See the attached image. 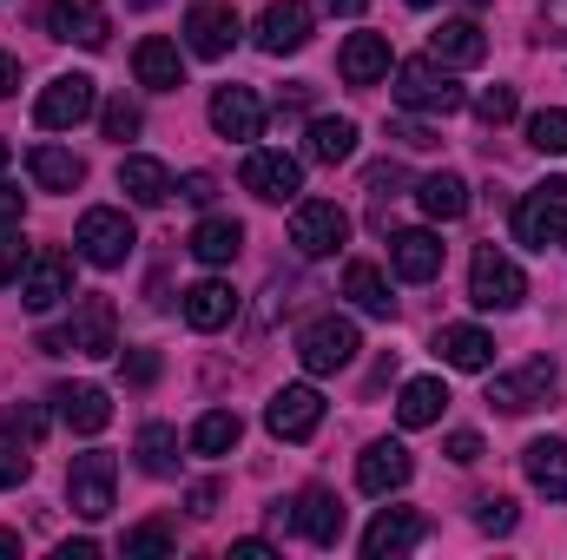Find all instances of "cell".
Wrapping results in <instances>:
<instances>
[{"label":"cell","instance_id":"6da1fadb","mask_svg":"<svg viewBox=\"0 0 567 560\" xmlns=\"http://www.w3.org/2000/svg\"><path fill=\"white\" fill-rule=\"evenodd\" d=\"M515 238H522L528 251H555V245H567V178L535 185V191L515 205Z\"/></svg>","mask_w":567,"mask_h":560},{"label":"cell","instance_id":"7a4b0ae2","mask_svg":"<svg viewBox=\"0 0 567 560\" xmlns=\"http://www.w3.org/2000/svg\"><path fill=\"white\" fill-rule=\"evenodd\" d=\"M357 350H363V336H357L350 317H317V323H303V336H297V363H303L310 376H337V370H350Z\"/></svg>","mask_w":567,"mask_h":560},{"label":"cell","instance_id":"3957f363","mask_svg":"<svg viewBox=\"0 0 567 560\" xmlns=\"http://www.w3.org/2000/svg\"><path fill=\"white\" fill-rule=\"evenodd\" d=\"M73 245H80V258L86 265H100V271H120L126 258H133V218L126 211H113V205H93L86 218H80V231H73Z\"/></svg>","mask_w":567,"mask_h":560},{"label":"cell","instance_id":"277c9868","mask_svg":"<svg viewBox=\"0 0 567 560\" xmlns=\"http://www.w3.org/2000/svg\"><path fill=\"white\" fill-rule=\"evenodd\" d=\"M290 245L297 258H330L337 245H350V211L337 198H303L290 218Z\"/></svg>","mask_w":567,"mask_h":560},{"label":"cell","instance_id":"5b68a950","mask_svg":"<svg viewBox=\"0 0 567 560\" xmlns=\"http://www.w3.org/2000/svg\"><path fill=\"white\" fill-rule=\"evenodd\" d=\"M113 475H120V462H113L106 448L73 455V468H66V495H73V515H80V521H106V515H113Z\"/></svg>","mask_w":567,"mask_h":560},{"label":"cell","instance_id":"8992f818","mask_svg":"<svg viewBox=\"0 0 567 560\" xmlns=\"http://www.w3.org/2000/svg\"><path fill=\"white\" fill-rule=\"evenodd\" d=\"M396 106H410V113H455L462 86L449 80L442 60H403L396 66Z\"/></svg>","mask_w":567,"mask_h":560},{"label":"cell","instance_id":"52a82bcc","mask_svg":"<svg viewBox=\"0 0 567 560\" xmlns=\"http://www.w3.org/2000/svg\"><path fill=\"white\" fill-rule=\"evenodd\" d=\"M522 297H528V278L515 271V258H502L495 245H482L475 265H468V303H482V310H515Z\"/></svg>","mask_w":567,"mask_h":560},{"label":"cell","instance_id":"ba28073f","mask_svg":"<svg viewBox=\"0 0 567 560\" xmlns=\"http://www.w3.org/2000/svg\"><path fill=\"white\" fill-rule=\"evenodd\" d=\"M93 106H100V86H93L86 73H60V80H47L33 120H40L47 133H73L80 120H93Z\"/></svg>","mask_w":567,"mask_h":560},{"label":"cell","instance_id":"9c48e42d","mask_svg":"<svg viewBox=\"0 0 567 560\" xmlns=\"http://www.w3.org/2000/svg\"><path fill=\"white\" fill-rule=\"evenodd\" d=\"M66 350H80V356H113L120 350V310H113V297H80L73 303V323H66Z\"/></svg>","mask_w":567,"mask_h":560},{"label":"cell","instance_id":"30bf717a","mask_svg":"<svg viewBox=\"0 0 567 560\" xmlns=\"http://www.w3.org/2000/svg\"><path fill=\"white\" fill-rule=\"evenodd\" d=\"M488 403H495L502 416H528V409L555 403V363L535 356V363H522L515 376H495V383H488Z\"/></svg>","mask_w":567,"mask_h":560},{"label":"cell","instance_id":"8fae6325","mask_svg":"<svg viewBox=\"0 0 567 560\" xmlns=\"http://www.w3.org/2000/svg\"><path fill=\"white\" fill-rule=\"evenodd\" d=\"M47 33H53V40H66V46L100 53V46H106V33H113V20H106V7H100V0H47Z\"/></svg>","mask_w":567,"mask_h":560},{"label":"cell","instance_id":"7c38bea8","mask_svg":"<svg viewBox=\"0 0 567 560\" xmlns=\"http://www.w3.org/2000/svg\"><path fill=\"white\" fill-rule=\"evenodd\" d=\"M60 297H73V258L47 245V251H33L27 271H20V303H27V310H53Z\"/></svg>","mask_w":567,"mask_h":560},{"label":"cell","instance_id":"4fadbf2b","mask_svg":"<svg viewBox=\"0 0 567 560\" xmlns=\"http://www.w3.org/2000/svg\"><path fill=\"white\" fill-rule=\"evenodd\" d=\"M317 422H323V396L310 390V383H290L271 396V409H265V428L278 435V442H310L317 435Z\"/></svg>","mask_w":567,"mask_h":560},{"label":"cell","instance_id":"5bb4252c","mask_svg":"<svg viewBox=\"0 0 567 560\" xmlns=\"http://www.w3.org/2000/svg\"><path fill=\"white\" fill-rule=\"evenodd\" d=\"M185 40H192L198 60H225V53L238 46V7H225V0H198V7L185 13Z\"/></svg>","mask_w":567,"mask_h":560},{"label":"cell","instance_id":"9a60e30c","mask_svg":"<svg viewBox=\"0 0 567 560\" xmlns=\"http://www.w3.org/2000/svg\"><path fill=\"white\" fill-rule=\"evenodd\" d=\"M245 191L265 198V205H290L303 191V165L290 152H251L245 158Z\"/></svg>","mask_w":567,"mask_h":560},{"label":"cell","instance_id":"2e32d148","mask_svg":"<svg viewBox=\"0 0 567 560\" xmlns=\"http://www.w3.org/2000/svg\"><path fill=\"white\" fill-rule=\"evenodd\" d=\"M410 475H416V462H410L403 442H370V448L357 455V488H363V495H396Z\"/></svg>","mask_w":567,"mask_h":560},{"label":"cell","instance_id":"e0dca14e","mask_svg":"<svg viewBox=\"0 0 567 560\" xmlns=\"http://www.w3.org/2000/svg\"><path fill=\"white\" fill-rule=\"evenodd\" d=\"M290 521H297V535L317 541V548H337V541H343V501H337L330 488H303L297 508H290Z\"/></svg>","mask_w":567,"mask_h":560},{"label":"cell","instance_id":"ac0fdd59","mask_svg":"<svg viewBox=\"0 0 567 560\" xmlns=\"http://www.w3.org/2000/svg\"><path fill=\"white\" fill-rule=\"evenodd\" d=\"M53 403H60V422H66L73 435H100V428L113 422V396H106L100 383H60Z\"/></svg>","mask_w":567,"mask_h":560},{"label":"cell","instance_id":"d6986e66","mask_svg":"<svg viewBox=\"0 0 567 560\" xmlns=\"http://www.w3.org/2000/svg\"><path fill=\"white\" fill-rule=\"evenodd\" d=\"M303 40H310V7H303V0H271V7L258 13V46H265V53L284 60V53H297Z\"/></svg>","mask_w":567,"mask_h":560},{"label":"cell","instance_id":"ffe728a7","mask_svg":"<svg viewBox=\"0 0 567 560\" xmlns=\"http://www.w3.org/2000/svg\"><path fill=\"white\" fill-rule=\"evenodd\" d=\"M416 541H423V515H410V508H383L363 528V554L370 560H396V554H410Z\"/></svg>","mask_w":567,"mask_h":560},{"label":"cell","instance_id":"44dd1931","mask_svg":"<svg viewBox=\"0 0 567 560\" xmlns=\"http://www.w3.org/2000/svg\"><path fill=\"white\" fill-rule=\"evenodd\" d=\"M212 126H218V139H258V126H265L258 93L251 86H218L212 93Z\"/></svg>","mask_w":567,"mask_h":560},{"label":"cell","instance_id":"7402d4cb","mask_svg":"<svg viewBox=\"0 0 567 560\" xmlns=\"http://www.w3.org/2000/svg\"><path fill=\"white\" fill-rule=\"evenodd\" d=\"M133 73H140V86H152V93H178L185 86V60H178V46L165 33H145L140 46H133Z\"/></svg>","mask_w":567,"mask_h":560},{"label":"cell","instance_id":"603a6c76","mask_svg":"<svg viewBox=\"0 0 567 560\" xmlns=\"http://www.w3.org/2000/svg\"><path fill=\"white\" fill-rule=\"evenodd\" d=\"M429 60H442L449 73H455V66H482V60H488V40H482L475 20H442V27L429 33Z\"/></svg>","mask_w":567,"mask_h":560},{"label":"cell","instance_id":"cb8c5ba5","mask_svg":"<svg viewBox=\"0 0 567 560\" xmlns=\"http://www.w3.org/2000/svg\"><path fill=\"white\" fill-rule=\"evenodd\" d=\"M337 73H343V86H377L390 73V40L383 33H350L343 53H337Z\"/></svg>","mask_w":567,"mask_h":560},{"label":"cell","instance_id":"d4e9b609","mask_svg":"<svg viewBox=\"0 0 567 560\" xmlns=\"http://www.w3.org/2000/svg\"><path fill=\"white\" fill-rule=\"evenodd\" d=\"M435 356H442L449 370H488V363H495V336L475 330V323H442V330H435Z\"/></svg>","mask_w":567,"mask_h":560},{"label":"cell","instance_id":"484cf974","mask_svg":"<svg viewBox=\"0 0 567 560\" xmlns=\"http://www.w3.org/2000/svg\"><path fill=\"white\" fill-rule=\"evenodd\" d=\"M390 271L410 278V283H429L442 271V238L435 231H396L390 238Z\"/></svg>","mask_w":567,"mask_h":560},{"label":"cell","instance_id":"4316f807","mask_svg":"<svg viewBox=\"0 0 567 560\" xmlns=\"http://www.w3.org/2000/svg\"><path fill=\"white\" fill-rule=\"evenodd\" d=\"M522 468H528V481H535L548 501H567V442L561 435L528 442V448H522Z\"/></svg>","mask_w":567,"mask_h":560},{"label":"cell","instance_id":"83f0119b","mask_svg":"<svg viewBox=\"0 0 567 560\" xmlns=\"http://www.w3.org/2000/svg\"><path fill=\"white\" fill-rule=\"evenodd\" d=\"M231 317H238V290H231V283L205 278V283L185 290V323H192V330H225Z\"/></svg>","mask_w":567,"mask_h":560},{"label":"cell","instance_id":"f1b7e54d","mask_svg":"<svg viewBox=\"0 0 567 560\" xmlns=\"http://www.w3.org/2000/svg\"><path fill=\"white\" fill-rule=\"evenodd\" d=\"M245 251V225L238 218H205L198 231H192V258L198 265H231Z\"/></svg>","mask_w":567,"mask_h":560},{"label":"cell","instance_id":"f546056e","mask_svg":"<svg viewBox=\"0 0 567 560\" xmlns=\"http://www.w3.org/2000/svg\"><path fill=\"white\" fill-rule=\"evenodd\" d=\"M357 152V126L350 120H310V133H303V158L310 165H343Z\"/></svg>","mask_w":567,"mask_h":560},{"label":"cell","instance_id":"4dcf8cb0","mask_svg":"<svg viewBox=\"0 0 567 560\" xmlns=\"http://www.w3.org/2000/svg\"><path fill=\"white\" fill-rule=\"evenodd\" d=\"M416 205H423L429 218H442V225H455V218L468 211V185H462L455 172H429L423 185H416Z\"/></svg>","mask_w":567,"mask_h":560},{"label":"cell","instance_id":"1f68e13d","mask_svg":"<svg viewBox=\"0 0 567 560\" xmlns=\"http://www.w3.org/2000/svg\"><path fill=\"white\" fill-rule=\"evenodd\" d=\"M120 191H126L133 205H165V198H172V172H165L158 158H126V165H120Z\"/></svg>","mask_w":567,"mask_h":560},{"label":"cell","instance_id":"d6a6232c","mask_svg":"<svg viewBox=\"0 0 567 560\" xmlns=\"http://www.w3.org/2000/svg\"><path fill=\"white\" fill-rule=\"evenodd\" d=\"M27 165H33V185H40V191H73V185L86 178V165H80L73 152H60V145H33Z\"/></svg>","mask_w":567,"mask_h":560},{"label":"cell","instance_id":"836d02e7","mask_svg":"<svg viewBox=\"0 0 567 560\" xmlns=\"http://www.w3.org/2000/svg\"><path fill=\"white\" fill-rule=\"evenodd\" d=\"M449 409V390L435 383V376H416V383H403V403H396V422L403 428H429V422Z\"/></svg>","mask_w":567,"mask_h":560},{"label":"cell","instance_id":"e575fe53","mask_svg":"<svg viewBox=\"0 0 567 560\" xmlns=\"http://www.w3.org/2000/svg\"><path fill=\"white\" fill-rule=\"evenodd\" d=\"M343 297H357V310H370V317H390V310H396L390 278H383L377 265H350V271H343Z\"/></svg>","mask_w":567,"mask_h":560},{"label":"cell","instance_id":"d590c367","mask_svg":"<svg viewBox=\"0 0 567 560\" xmlns=\"http://www.w3.org/2000/svg\"><path fill=\"white\" fill-rule=\"evenodd\" d=\"M238 435H245V422L231 416V409H212V416H198V428H192V455H231L238 448Z\"/></svg>","mask_w":567,"mask_h":560},{"label":"cell","instance_id":"8d00e7d4","mask_svg":"<svg viewBox=\"0 0 567 560\" xmlns=\"http://www.w3.org/2000/svg\"><path fill=\"white\" fill-rule=\"evenodd\" d=\"M140 468L145 475H172L178 468V435L165 422H145L140 428Z\"/></svg>","mask_w":567,"mask_h":560},{"label":"cell","instance_id":"74e56055","mask_svg":"<svg viewBox=\"0 0 567 560\" xmlns=\"http://www.w3.org/2000/svg\"><path fill=\"white\" fill-rule=\"evenodd\" d=\"M40 435H47V409L40 403H7V442L40 448Z\"/></svg>","mask_w":567,"mask_h":560},{"label":"cell","instance_id":"f35d334b","mask_svg":"<svg viewBox=\"0 0 567 560\" xmlns=\"http://www.w3.org/2000/svg\"><path fill=\"white\" fill-rule=\"evenodd\" d=\"M528 145H535V152H567V113L561 106H548V113L528 120Z\"/></svg>","mask_w":567,"mask_h":560},{"label":"cell","instance_id":"ab89813d","mask_svg":"<svg viewBox=\"0 0 567 560\" xmlns=\"http://www.w3.org/2000/svg\"><path fill=\"white\" fill-rule=\"evenodd\" d=\"M120 548H126V560L133 554H172V528H165V521H145V528H133V535L120 541Z\"/></svg>","mask_w":567,"mask_h":560},{"label":"cell","instance_id":"60d3db41","mask_svg":"<svg viewBox=\"0 0 567 560\" xmlns=\"http://www.w3.org/2000/svg\"><path fill=\"white\" fill-rule=\"evenodd\" d=\"M475 120H482V126H508V120H515V86H488V93L475 100Z\"/></svg>","mask_w":567,"mask_h":560},{"label":"cell","instance_id":"b9f144b4","mask_svg":"<svg viewBox=\"0 0 567 560\" xmlns=\"http://www.w3.org/2000/svg\"><path fill=\"white\" fill-rule=\"evenodd\" d=\"M475 528H482V535H508V528H515V501H508V495L475 501Z\"/></svg>","mask_w":567,"mask_h":560},{"label":"cell","instance_id":"7bdbcfd3","mask_svg":"<svg viewBox=\"0 0 567 560\" xmlns=\"http://www.w3.org/2000/svg\"><path fill=\"white\" fill-rule=\"evenodd\" d=\"M100 126H106V139H133V133H140L145 120H140V106H133V100H113V106H106V113H100Z\"/></svg>","mask_w":567,"mask_h":560},{"label":"cell","instance_id":"ee69618b","mask_svg":"<svg viewBox=\"0 0 567 560\" xmlns=\"http://www.w3.org/2000/svg\"><path fill=\"white\" fill-rule=\"evenodd\" d=\"M27 258H33V251L20 245V231H13V225H0V283L20 278V271H27Z\"/></svg>","mask_w":567,"mask_h":560},{"label":"cell","instance_id":"f6af8a7d","mask_svg":"<svg viewBox=\"0 0 567 560\" xmlns=\"http://www.w3.org/2000/svg\"><path fill=\"white\" fill-rule=\"evenodd\" d=\"M442 455H449L455 468H475V462H482V435H475V428H455V435L442 442Z\"/></svg>","mask_w":567,"mask_h":560},{"label":"cell","instance_id":"bcb514c9","mask_svg":"<svg viewBox=\"0 0 567 560\" xmlns=\"http://www.w3.org/2000/svg\"><path fill=\"white\" fill-rule=\"evenodd\" d=\"M27 481V455H20V442H0V488H20Z\"/></svg>","mask_w":567,"mask_h":560},{"label":"cell","instance_id":"7dc6e473","mask_svg":"<svg viewBox=\"0 0 567 560\" xmlns=\"http://www.w3.org/2000/svg\"><path fill=\"white\" fill-rule=\"evenodd\" d=\"M212 191H218V178H212V172H192V178L178 185V198H192V205H212Z\"/></svg>","mask_w":567,"mask_h":560},{"label":"cell","instance_id":"c3c4849f","mask_svg":"<svg viewBox=\"0 0 567 560\" xmlns=\"http://www.w3.org/2000/svg\"><path fill=\"white\" fill-rule=\"evenodd\" d=\"M390 139H403L410 152H429V145H435V133H429V126H403V120H396V126H390Z\"/></svg>","mask_w":567,"mask_h":560},{"label":"cell","instance_id":"681fc988","mask_svg":"<svg viewBox=\"0 0 567 560\" xmlns=\"http://www.w3.org/2000/svg\"><path fill=\"white\" fill-rule=\"evenodd\" d=\"M20 211H27V198L13 185H0V225H20Z\"/></svg>","mask_w":567,"mask_h":560},{"label":"cell","instance_id":"f907efd6","mask_svg":"<svg viewBox=\"0 0 567 560\" xmlns=\"http://www.w3.org/2000/svg\"><path fill=\"white\" fill-rule=\"evenodd\" d=\"M126 376H133V383H152V376H158V356H152V350H140V356L126 363Z\"/></svg>","mask_w":567,"mask_h":560},{"label":"cell","instance_id":"816d5d0a","mask_svg":"<svg viewBox=\"0 0 567 560\" xmlns=\"http://www.w3.org/2000/svg\"><path fill=\"white\" fill-rule=\"evenodd\" d=\"M390 185H403V165H370V191H390Z\"/></svg>","mask_w":567,"mask_h":560},{"label":"cell","instance_id":"f5cc1de1","mask_svg":"<svg viewBox=\"0 0 567 560\" xmlns=\"http://www.w3.org/2000/svg\"><path fill=\"white\" fill-rule=\"evenodd\" d=\"M212 508H218V488H212V481H198V488H192V515H212Z\"/></svg>","mask_w":567,"mask_h":560},{"label":"cell","instance_id":"db71d44e","mask_svg":"<svg viewBox=\"0 0 567 560\" xmlns=\"http://www.w3.org/2000/svg\"><path fill=\"white\" fill-rule=\"evenodd\" d=\"M13 86H20V60H13V53H0V100H7Z\"/></svg>","mask_w":567,"mask_h":560},{"label":"cell","instance_id":"11a10c76","mask_svg":"<svg viewBox=\"0 0 567 560\" xmlns=\"http://www.w3.org/2000/svg\"><path fill=\"white\" fill-rule=\"evenodd\" d=\"M231 554H238V560H271V541H238Z\"/></svg>","mask_w":567,"mask_h":560},{"label":"cell","instance_id":"9f6ffc18","mask_svg":"<svg viewBox=\"0 0 567 560\" xmlns=\"http://www.w3.org/2000/svg\"><path fill=\"white\" fill-rule=\"evenodd\" d=\"M323 7H330V13H343V20H350V13H363V7H370V0H323Z\"/></svg>","mask_w":567,"mask_h":560},{"label":"cell","instance_id":"6f0895ef","mask_svg":"<svg viewBox=\"0 0 567 560\" xmlns=\"http://www.w3.org/2000/svg\"><path fill=\"white\" fill-rule=\"evenodd\" d=\"M548 20H555V27L567 33V0H548Z\"/></svg>","mask_w":567,"mask_h":560},{"label":"cell","instance_id":"680465c9","mask_svg":"<svg viewBox=\"0 0 567 560\" xmlns=\"http://www.w3.org/2000/svg\"><path fill=\"white\" fill-rule=\"evenodd\" d=\"M0 554H20V535H7V528H0Z\"/></svg>","mask_w":567,"mask_h":560},{"label":"cell","instance_id":"91938a15","mask_svg":"<svg viewBox=\"0 0 567 560\" xmlns=\"http://www.w3.org/2000/svg\"><path fill=\"white\" fill-rule=\"evenodd\" d=\"M0 172H7V139H0Z\"/></svg>","mask_w":567,"mask_h":560},{"label":"cell","instance_id":"94428289","mask_svg":"<svg viewBox=\"0 0 567 560\" xmlns=\"http://www.w3.org/2000/svg\"><path fill=\"white\" fill-rule=\"evenodd\" d=\"M133 7H158V0H133Z\"/></svg>","mask_w":567,"mask_h":560},{"label":"cell","instance_id":"6125c7cd","mask_svg":"<svg viewBox=\"0 0 567 560\" xmlns=\"http://www.w3.org/2000/svg\"><path fill=\"white\" fill-rule=\"evenodd\" d=\"M410 7H435V0H410Z\"/></svg>","mask_w":567,"mask_h":560}]
</instances>
